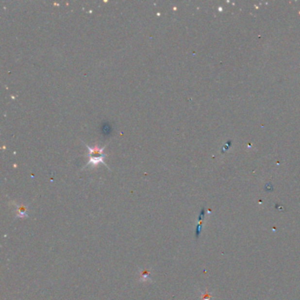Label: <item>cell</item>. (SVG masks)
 I'll return each mask as SVG.
<instances>
[{
  "label": "cell",
  "mask_w": 300,
  "mask_h": 300,
  "mask_svg": "<svg viewBox=\"0 0 300 300\" xmlns=\"http://www.w3.org/2000/svg\"><path fill=\"white\" fill-rule=\"evenodd\" d=\"M84 146H86L89 150V162L87 164L85 165V167H88V166H92V167H95L100 163H103L105 166H107V164L104 162V158H105V155L102 153L104 148L106 146H104L103 148H100L99 146H94V147H90L87 146L86 144L83 143Z\"/></svg>",
  "instance_id": "6da1fadb"
},
{
  "label": "cell",
  "mask_w": 300,
  "mask_h": 300,
  "mask_svg": "<svg viewBox=\"0 0 300 300\" xmlns=\"http://www.w3.org/2000/svg\"><path fill=\"white\" fill-rule=\"evenodd\" d=\"M142 277H144V279H146V278H148V277H149V272H148L147 270H146V271H145V273H143V274H142Z\"/></svg>",
  "instance_id": "7a4b0ae2"
}]
</instances>
